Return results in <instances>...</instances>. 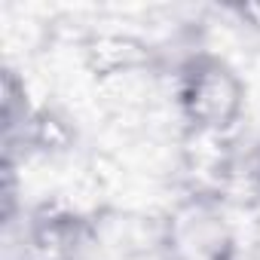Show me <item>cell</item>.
Instances as JSON below:
<instances>
[{
  "label": "cell",
  "mask_w": 260,
  "mask_h": 260,
  "mask_svg": "<svg viewBox=\"0 0 260 260\" xmlns=\"http://www.w3.org/2000/svg\"><path fill=\"white\" fill-rule=\"evenodd\" d=\"M175 104L190 132L230 135L245 116L248 89L242 74L211 49H193L175 71Z\"/></svg>",
  "instance_id": "1"
},
{
  "label": "cell",
  "mask_w": 260,
  "mask_h": 260,
  "mask_svg": "<svg viewBox=\"0 0 260 260\" xmlns=\"http://www.w3.org/2000/svg\"><path fill=\"white\" fill-rule=\"evenodd\" d=\"M4 147H7L4 156H16V150L22 147L25 156L58 159L77 147V125L64 110L52 104H37L25 119V125L19 128V135L4 141Z\"/></svg>",
  "instance_id": "5"
},
{
  "label": "cell",
  "mask_w": 260,
  "mask_h": 260,
  "mask_svg": "<svg viewBox=\"0 0 260 260\" xmlns=\"http://www.w3.org/2000/svg\"><path fill=\"white\" fill-rule=\"evenodd\" d=\"M22 260H83L92 245V214L64 202H43L25 220Z\"/></svg>",
  "instance_id": "3"
},
{
  "label": "cell",
  "mask_w": 260,
  "mask_h": 260,
  "mask_svg": "<svg viewBox=\"0 0 260 260\" xmlns=\"http://www.w3.org/2000/svg\"><path fill=\"white\" fill-rule=\"evenodd\" d=\"M223 202L220 196L184 190L159 217V260H233L239 245Z\"/></svg>",
  "instance_id": "2"
},
{
  "label": "cell",
  "mask_w": 260,
  "mask_h": 260,
  "mask_svg": "<svg viewBox=\"0 0 260 260\" xmlns=\"http://www.w3.org/2000/svg\"><path fill=\"white\" fill-rule=\"evenodd\" d=\"M248 175H251V187H254V193L260 196V144L254 147V156H251V166H248Z\"/></svg>",
  "instance_id": "7"
},
{
  "label": "cell",
  "mask_w": 260,
  "mask_h": 260,
  "mask_svg": "<svg viewBox=\"0 0 260 260\" xmlns=\"http://www.w3.org/2000/svg\"><path fill=\"white\" fill-rule=\"evenodd\" d=\"M37 104L31 101L28 83L16 68L4 71V86H0V119H4V141L16 138L19 128L25 125V119L31 116Z\"/></svg>",
  "instance_id": "6"
},
{
  "label": "cell",
  "mask_w": 260,
  "mask_h": 260,
  "mask_svg": "<svg viewBox=\"0 0 260 260\" xmlns=\"http://www.w3.org/2000/svg\"><path fill=\"white\" fill-rule=\"evenodd\" d=\"M236 257H239V251H236ZM236 257H233V260H236Z\"/></svg>",
  "instance_id": "8"
},
{
  "label": "cell",
  "mask_w": 260,
  "mask_h": 260,
  "mask_svg": "<svg viewBox=\"0 0 260 260\" xmlns=\"http://www.w3.org/2000/svg\"><path fill=\"white\" fill-rule=\"evenodd\" d=\"M80 64L95 80V86H101L128 74L156 71V49L135 31L98 28L80 40Z\"/></svg>",
  "instance_id": "4"
}]
</instances>
